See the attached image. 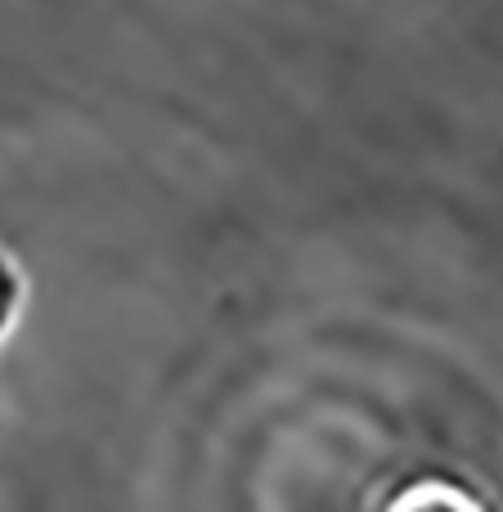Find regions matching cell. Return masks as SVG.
I'll return each instance as SVG.
<instances>
[{
    "mask_svg": "<svg viewBox=\"0 0 503 512\" xmlns=\"http://www.w3.org/2000/svg\"><path fill=\"white\" fill-rule=\"evenodd\" d=\"M18 306H23V274H18L14 256L0 248V337L9 333V324H14Z\"/></svg>",
    "mask_w": 503,
    "mask_h": 512,
    "instance_id": "cell-1",
    "label": "cell"
}]
</instances>
